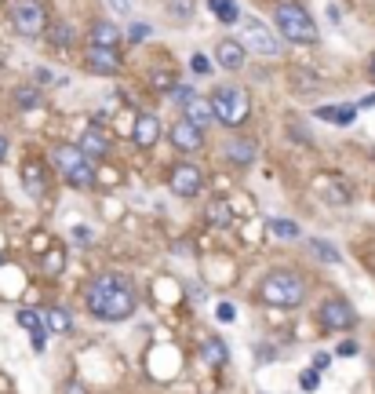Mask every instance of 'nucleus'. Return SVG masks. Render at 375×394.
<instances>
[{"instance_id": "obj_15", "label": "nucleus", "mask_w": 375, "mask_h": 394, "mask_svg": "<svg viewBox=\"0 0 375 394\" xmlns=\"http://www.w3.org/2000/svg\"><path fill=\"white\" fill-rule=\"evenodd\" d=\"M22 183H26V190H30L33 197H41L44 190H48V172H44V164H41V161H26V164H22Z\"/></svg>"}, {"instance_id": "obj_24", "label": "nucleus", "mask_w": 375, "mask_h": 394, "mask_svg": "<svg viewBox=\"0 0 375 394\" xmlns=\"http://www.w3.org/2000/svg\"><path fill=\"white\" fill-rule=\"evenodd\" d=\"M81 161H88L81 146H59V150H55V164H59L62 172H70V168H77V164H81Z\"/></svg>"}, {"instance_id": "obj_11", "label": "nucleus", "mask_w": 375, "mask_h": 394, "mask_svg": "<svg viewBox=\"0 0 375 394\" xmlns=\"http://www.w3.org/2000/svg\"><path fill=\"white\" fill-rule=\"evenodd\" d=\"M88 70L99 73V77H117V73H121L117 48H99V44H92V48H88Z\"/></svg>"}, {"instance_id": "obj_20", "label": "nucleus", "mask_w": 375, "mask_h": 394, "mask_svg": "<svg viewBox=\"0 0 375 394\" xmlns=\"http://www.w3.org/2000/svg\"><path fill=\"white\" fill-rule=\"evenodd\" d=\"M121 37L124 33L113 26V22H95V26H92V44H99V48H117Z\"/></svg>"}, {"instance_id": "obj_43", "label": "nucleus", "mask_w": 375, "mask_h": 394, "mask_svg": "<svg viewBox=\"0 0 375 394\" xmlns=\"http://www.w3.org/2000/svg\"><path fill=\"white\" fill-rule=\"evenodd\" d=\"M37 81H41V84H55V73H51V70H37Z\"/></svg>"}, {"instance_id": "obj_34", "label": "nucleus", "mask_w": 375, "mask_h": 394, "mask_svg": "<svg viewBox=\"0 0 375 394\" xmlns=\"http://www.w3.org/2000/svg\"><path fill=\"white\" fill-rule=\"evenodd\" d=\"M357 110L361 106H339V113H335V124H350L357 117Z\"/></svg>"}, {"instance_id": "obj_40", "label": "nucleus", "mask_w": 375, "mask_h": 394, "mask_svg": "<svg viewBox=\"0 0 375 394\" xmlns=\"http://www.w3.org/2000/svg\"><path fill=\"white\" fill-rule=\"evenodd\" d=\"M335 113H339V106H317V117L321 121H332L335 124Z\"/></svg>"}, {"instance_id": "obj_21", "label": "nucleus", "mask_w": 375, "mask_h": 394, "mask_svg": "<svg viewBox=\"0 0 375 394\" xmlns=\"http://www.w3.org/2000/svg\"><path fill=\"white\" fill-rule=\"evenodd\" d=\"M204 215H208V223H212V226H219V230L234 223V212H230V201H226V197H215Z\"/></svg>"}, {"instance_id": "obj_6", "label": "nucleus", "mask_w": 375, "mask_h": 394, "mask_svg": "<svg viewBox=\"0 0 375 394\" xmlns=\"http://www.w3.org/2000/svg\"><path fill=\"white\" fill-rule=\"evenodd\" d=\"M241 44L248 48V52L255 55H263V59H277L281 55V41L274 33H270L266 22H259V19H248V15H241Z\"/></svg>"}, {"instance_id": "obj_7", "label": "nucleus", "mask_w": 375, "mask_h": 394, "mask_svg": "<svg viewBox=\"0 0 375 394\" xmlns=\"http://www.w3.org/2000/svg\"><path fill=\"white\" fill-rule=\"evenodd\" d=\"M321 325L332 328V333H350V328L357 325V311L346 299L332 296V299L321 303Z\"/></svg>"}, {"instance_id": "obj_26", "label": "nucleus", "mask_w": 375, "mask_h": 394, "mask_svg": "<svg viewBox=\"0 0 375 394\" xmlns=\"http://www.w3.org/2000/svg\"><path fill=\"white\" fill-rule=\"evenodd\" d=\"M266 230L274 234V237H281V241H295V237H299V223H292V219H270Z\"/></svg>"}, {"instance_id": "obj_8", "label": "nucleus", "mask_w": 375, "mask_h": 394, "mask_svg": "<svg viewBox=\"0 0 375 394\" xmlns=\"http://www.w3.org/2000/svg\"><path fill=\"white\" fill-rule=\"evenodd\" d=\"M204 190V172L197 164H175L172 168V194L179 197H197Z\"/></svg>"}, {"instance_id": "obj_38", "label": "nucleus", "mask_w": 375, "mask_h": 394, "mask_svg": "<svg viewBox=\"0 0 375 394\" xmlns=\"http://www.w3.org/2000/svg\"><path fill=\"white\" fill-rule=\"evenodd\" d=\"M215 314H219V322H234V317H237V311L230 307V303H219V311H215Z\"/></svg>"}, {"instance_id": "obj_4", "label": "nucleus", "mask_w": 375, "mask_h": 394, "mask_svg": "<svg viewBox=\"0 0 375 394\" xmlns=\"http://www.w3.org/2000/svg\"><path fill=\"white\" fill-rule=\"evenodd\" d=\"M212 106H215V117L226 124V128H237V124L248 121V95L241 92V88H219V92H212Z\"/></svg>"}, {"instance_id": "obj_16", "label": "nucleus", "mask_w": 375, "mask_h": 394, "mask_svg": "<svg viewBox=\"0 0 375 394\" xmlns=\"http://www.w3.org/2000/svg\"><path fill=\"white\" fill-rule=\"evenodd\" d=\"M81 150H84L88 161H102V157L110 154V143H106V135H102L99 128H88L81 135Z\"/></svg>"}, {"instance_id": "obj_45", "label": "nucleus", "mask_w": 375, "mask_h": 394, "mask_svg": "<svg viewBox=\"0 0 375 394\" xmlns=\"http://www.w3.org/2000/svg\"><path fill=\"white\" fill-rule=\"evenodd\" d=\"M8 146H11V143H8V135H4V132H0V161H4V157H8Z\"/></svg>"}, {"instance_id": "obj_5", "label": "nucleus", "mask_w": 375, "mask_h": 394, "mask_svg": "<svg viewBox=\"0 0 375 394\" xmlns=\"http://www.w3.org/2000/svg\"><path fill=\"white\" fill-rule=\"evenodd\" d=\"M11 22H15V30L26 41H37V37H44V30H48V4L44 0H15Z\"/></svg>"}, {"instance_id": "obj_48", "label": "nucleus", "mask_w": 375, "mask_h": 394, "mask_svg": "<svg viewBox=\"0 0 375 394\" xmlns=\"http://www.w3.org/2000/svg\"><path fill=\"white\" fill-rule=\"evenodd\" d=\"M368 73H372V81H375V55L368 59Z\"/></svg>"}, {"instance_id": "obj_14", "label": "nucleus", "mask_w": 375, "mask_h": 394, "mask_svg": "<svg viewBox=\"0 0 375 394\" xmlns=\"http://www.w3.org/2000/svg\"><path fill=\"white\" fill-rule=\"evenodd\" d=\"M132 139H135V146L153 150V146H157V139H161V121L153 117V113H139V117H135V132H132Z\"/></svg>"}, {"instance_id": "obj_17", "label": "nucleus", "mask_w": 375, "mask_h": 394, "mask_svg": "<svg viewBox=\"0 0 375 394\" xmlns=\"http://www.w3.org/2000/svg\"><path fill=\"white\" fill-rule=\"evenodd\" d=\"M201 358H204V365H212V368H223L226 365V343L219 339V336H212V339H204L201 343Z\"/></svg>"}, {"instance_id": "obj_2", "label": "nucleus", "mask_w": 375, "mask_h": 394, "mask_svg": "<svg viewBox=\"0 0 375 394\" xmlns=\"http://www.w3.org/2000/svg\"><path fill=\"white\" fill-rule=\"evenodd\" d=\"M259 296H263V303H270V307H303L306 282L295 270H274V274L263 277Z\"/></svg>"}, {"instance_id": "obj_47", "label": "nucleus", "mask_w": 375, "mask_h": 394, "mask_svg": "<svg viewBox=\"0 0 375 394\" xmlns=\"http://www.w3.org/2000/svg\"><path fill=\"white\" fill-rule=\"evenodd\" d=\"M33 351H44V333H33Z\"/></svg>"}, {"instance_id": "obj_19", "label": "nucleus", "mask_w": 375, "mask_h": 394, "mask_svg": "<svg viewBox=\"0 0 375 394\" xmlns=\"http://www.w3.org/2000/svg\"><path fill=\"white\" fill-rule=\"evenodd\" d=\"M66 183H70L73 190H92V186H95V164H92V161H81L77 168L66 172Z\"/></svg>"}, {"instance_id": "obj_27", "label": "nucleus", "mask_w": 375, "mask_h": 394, "mask_svg": "<svg viewBox=\"0 0 375 394\" xmlns=\"http://www.w3.org/2000/svg\"><path fill=\"white\" fill-rule=\"evenodd\" d=\"M15 106H19V110H33V106H41V88H33V84L15 88Z\"/></svg>"}, {"instance_id": "obj_31", "label": "nucleus", "mask_w": 375, "mask_h": 394, "mask_svg": "<svg viewBox=\"0 0 375 394\" xmlns=\"http://www.w3.org/2000/svg\"><path fill=\"white\" fill-rule=\"evenodd\" d=\"M51 44H55V48H70L73 44V26H70V22L51 26Z\"/></svg>"}, {"instance_id": "obj_37", "label": "nucleus", "mask_w": 375, "mask_h": 394, "mask_svg": "<svg viewBox=\"0 0 375 394\" xmlns=\"http://www.w3.org/2000/svg\"><path fill=\"white\" fill-rule=\"evenodd\" d=\"M335 354H339V358H354V354H357V343H354V339H343Z\"/></svg>"}, {"instance_id": "obj_18", "label": "nucleus", "mask_w": 375, "mask_h": 394, "mask_svg": "<svg viewBox=\"0 0 375 394\" xmlns=\"http://www.w3.org/2000/svg\"><path fill=\"white\" fill-rule=\"evenodd\" d=\"M226 157L244 168V164L255 161V143H252V139H230V143H226Z\"/></svg>"}, {"instance_id": "obj_35", "label": "nucleus", "mask_w": 375, "mask_h": 394, "mask_svg": "<svg viewBox=\"0 0 375 394\" xmlns=\"http://www.w3.org/2000/svg\"><path fill=\"white\" fill-rule=\"evenodd\" d=\"M190 66H193V73H208V70H212V62H208V55H201V52H197V55L190 59Z\"/></svg>"}, {"instance_id": "obj_41", "label": "nucleus", "mask_w": 375, "mask_h": 394, "mask_svg": "<svg viewBox=\"0 0 375 394\" xmlns=\"http://www.w3.org/2000/svg\"><path fill=\"white\" fill-rule=\"evenodd\" d=\"M172 95L179 99V103H186V99H190V95H197V92H193V88H186V84H179V88H175Z\"/></svg>"}, {"instance_id": "obj_33", "label": "nucleus", "mask_w": 375, "mask_h": 394, "mask_svg": "<svg viewBox=\"0 0 375 394\" xmlns=\"http://www.w3.org/2000/svg\"><path fill=\"white\" fill-rule=\"evenodd\" d=\"M146 37H150V26H142V22H135V26L128 30V41H132V44H142Z\"/></svg>"}, {"instance_id": "obj_13", "label": "nucleus", "mask_w": 375, "mask_h": 394, "mask_svg": "<svg viewBox=\"0 0 375 394\" xmlns=\"http://www.w3.org/2000/svg\"><path fill=\"white\" fill-rule=\"evenodd\" d=\"M244 52H248V48H244L241 41H234V37H223V41L215 44V62L223 70H241L244 66Z\"/></svg>"}, {"instance_id": "obj_22", "label": "nucleus", "mask_w": 375, "mask_h": 394, "mask_svg": "<svg viewBox=\"0 0 375 394\" xmlns=\"http://www.w3.org/2000/svg\"><path fill=\"white\" fill-rule=\"evenodd\" d=\"M48 328H51V333H59V336L73 333V314L66 307H48Z\"/></svg>"}, {"instance_id": "obj_46", "label": "nucleus", "mask_w": 375, "mask_h": 394, "mask_svg": "<svg viewBox=\"0 0 375 394\" xmlns=\"http://www.w3.org/2000/svg\"><path fill=\"white\" fill-rule=\"evenodd\" d=\"M33 248H37V252H44V248H48V237H44V234H41V237H33Z\"/></svg>"}, {"instance_id": "obj_10", "label": "nucleus", "mask_w": 375, "mask_h": 394, "mask_svg": "<svg viewBox=\"0 0 375 394\" xmlns=\"http://www.w3.org/2000/svg\"><path fill=\"white\" fill-rule=\"evenodd\" d=\"M314 190H317L321 201H328V205H350V197H354L343 175H317Z\"/></svg>"}, {"instance_id": "obj_36", "label": "nucleus", "mask_w": 375, "mask_h": 394, "mask_svg": "<svg viewBox=\"0 0 375 394\" xmlns=\"http://www.w3.org/2000/svg\"><path fill=\"white\" fill-rule=\"evenodd\" d=\"M44 266H48L51 274H59V266H62V252H59V248H55V252H48V256H44Z\"/></svg>"}, {"instance_id": "obj_30", "label": "nucleus", "mask_w": 375, "mask_h": 394, "mask_svg": "<svg viewBox=\"0 0 375 394\" xmlns=\"http://www.w3.org/2000/svg\"><path fill=\"white\" fill-rule=\"evenodd\" d=\"M168 15L175 22H190L193 19V0H168Z\"/></svg>"}, {"instance_id": "obj_12", "label": "nucleus", "mask_w": 375, "mask_h": 394, "mask_svg": "<svg viewBox=\"0 0 375 394\" xmlns=\"http://www.w3.org/2000/svg\"><path fill=\"white\" fill-rule=\"evenodd\" d=\"M183 117L193 121L197 128H208L212 121H219V117H215L212 99H204V95H190V99H186V103H183Z\"/></svg>"}, {"instance_id": "obj_25", "label": "nucleus", "mask_w": 375, "mask_h": 394, "mask_svg": "<svg viewBox=\"0 0 375 394\" xmlns=\"http://www.w3.org/2000/svg\"><path fill=\"white\" fill-rule=\"evenodd\" d=\"M19 325L30 328V333H51V328H48V314H37V311H30V307L19 311Z\"/></svg>"}, {"instance_id": "obj_49", "label": "nucleus", "mask_w": 375, "mask_h": 394, "mask_svg": "<svg viewBox=\"0 0 375 394\" xmlns=\"http://www.w3.org/2000/svg\"><path fill=\"white\" fill-rule=\"evenodd\" d=\"M113 4H117L121 11H128V0H113Z\"/></svg>"}, {"instance_id": "obj_42", "label": "nucleus", "mask_w": 375, "mask_h": 394, "mask_svg": "<svg viewBox=\"0 0 375 394\" xmlns=\"http://www.w3.org/2000/svg\"><path fill=\"white\" fill-rule=\"evenodd\" d=\"M66 394H88V391H84L81 380H70V384H66Z\"/></svg>"}, {"instance_id": "obj_39", "label": "nucleus", "mask_w": 375, "mask_h": 394, "mask_svg": "<svg viewBox=\"0 0 375 394\" xmlns=\"http://www.w3.org/2000/svg\"><path fill=\"white\" fill-rule=\"evenodd\" d=\"M328 365H332V354H325V351H321V354H314V368H317V373H325Z\"/></svg>"}, {"instance_id": "obj_1", "label": "nucleus", "mask_w": 375, "mask_h": 394, "mask_svg": "<svg viewBox=\"0 0 375 394\" xmlns=\"http://www.w3.org/2000/svg\"><path fill=\"white\" fill-rule=\"evenodd\" d=\"M139 307L135 288L124 282L121 274H102L95 277V285L88 288V311H92L99 322H124L132 317Z\"/></svg>"}, {"instance_id": "obj_29", "label": "nucleus", "mask_w": 375, "mask_h": 394, "mask_svg": "<svg viewBox=\"0 0 375 394\" xmlns=\"http://www.w3.org/2000/svg\"><path fill=\"white\" fill-rule=\"evenodd\" d=\"M310 252H314L317 259H325V263H339V259H343V256H339V248L328 245V241H321V237L310 241Z\"/></svg>"}, {"instance_id": "obj_32", "label": "nucleus", "mask_w": 375, "mask_h": 394, "mask_svg": "<svg viewBox=\"0 0 375 394\" xmlns=\"http://www.w3.org/2000/svg\"><path fill=\"white\" fill-rule=\"evenodd\" d=\"M299 384H303V391H317V384H321V373H317V368H306V373L299 376Z\"/></svg>"}, {"instance_id": "obj_44", "label": "nucleus", "mask_w": 375, "mask_h": 394, "mask_svg": "<svg viewBox=\"0 0 375 394\" xmlns=\"http://www.w3.org/2000/svg\"><path fill=\"white\" fill-rule=\"evenodd\" d=\"M73 237L77 241H92V230H88V226H73Z\"/></svg>"}, {"instance_id": "obj_23", "label": "nucleus", "mask_w": 375, "mask_h": 394, "mask_svg": "<svg viewBox=\"0 0 375 394\" xmlns=\"http://www.w3.org/2000/svg\"><path fill=\"white\" fill-rule=\"evenodd\" d=\"M208 8H212V15H215L219 22H226V26L241 22V8L234 4V0H208Z\"/></svg>"}, {"instance_id": "obj_3", "label": "nucleus", "mask_w": 375, "mask_h": 394, "mask_svg": "<svg viewBox=\"0 0 375 394\" xmlns=\"http://www.w3.org/2000/svg\"><path fill=\"white\" fill-rule=\"evenodd\" d=\"M274 19H277V30H281L284 41H292V44H317V22L310 19V11L303 4L284 0V4H277Z\"/></svg>"}, {"instance_id": "obj_9", "label": "nucleus", "mask_w": 375, "mask_h": 394, "mask_svg": "<svg viewBox=\"0 0 375 394\" xmlns=\"http://www.w3.org/2000/svg\"><path fill=\"white\" fill-rule=\"evenodd\" d=\"M172 143H175V150H183V154H201L204 150V128H197L193 121H179V124H172Z\"/></svg>"}, {"instance_id": "obj_28", "label": "nucleus", "mask_w": 375, "mask_h": 394, "mask_svg": "<svg viewBox=\"0 0 375 394\" xmlns=\"http://www.w3.org/2000/svg\"><path fill=\"white\" fill-rule=\"evenodd\" d=\"M150 84H153V92H164V95H172L179 81H175V73L172 70H157V73H150Z\"/></svg>"}]
</instances>
